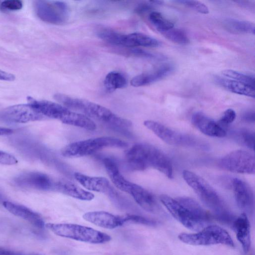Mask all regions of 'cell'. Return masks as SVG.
Returning <instances> with one entry per match:
<instances>
[{"instance_id":"obj_1","label":"cell","mask_w":255,"mask_h":255,"mask_svg":"<svg viewBox=\"0 0 255 255\" xmlns=\"http://www.w3.org/2000/svg\"><path fill=\"white\" fill-rule=\"evenodd\" d=\"M160 200L176 220L191 230H201L209 221L207 213L191 198L180 197L174 199L162 194Z\"/></svg>"},{"instance_id":"obj_2","label":"cell","mask_w":255,"mask_h":255,"mask_svg":"<svg viewBox=\"0 0 255 255\" xmlns=\"http://www.w3.org/2000/svg\"><path fill=\"white\" fill-rule=\"evenodd\" d=\"M125 157L131 169L143 170L151 167L169 178L173 177V168L170 159L161 150L153 145L136 143L126 151Z\"/></svg>"},{"instance_id":"obj_3","label":"cell","mask_w":255,"mask_h":255,"mask_svg":"<svg viewBox=\"0 0 255 255\" xmlns=\"http://www.w3.org/2000/svg\"><path fill=\"white\" fill-rule=\"evenodd\" d=\"M54 98L62 105L71 110L79 112L91 119H94L115 128L127 129L132 125L130 121L121 117L107 108L92 102L60 93L55 94Z\"/></svg>"},{"instance_id":"obj_4","label":"cell","mask_w":255,"mask_h":255,"mask_svg":"<svg viewBox=\"0 0 255 255\" xmlns=\"http://www.w3.org/2000/svg\"><path fill=\"white\" fill-rule=\"evenodd\" d=\"M182 175L187 184L212 211L215 218L221 222L232 225L236 218L215 190L204 179L192 171L184 170Z\"/></svg>"},{"instance_id":"obj_5","label":"cell","mask_w":255,"mask_h":255,"mask_svg":"<svg viewBox=\"0 0 255 255\" xmlns=\"http://www.w3.org/2000/svg\"><path fill=\"white\" fill-rule=\"evenodd\" d=\"M45 227L55 235L91 244H104L110 241L111 237L90 227L75 224L47 223Z\"/></svg>"},{"instance_id":"obj_6","label":"cell","mask_w":255,"mask_h":255,"mask_svg":"<svg viewBox=\"0 0 255 255\" xmlns=\"http://www.w3.org/2000/svg\"><path fill=\"white\" fill-rule=\"evenodd\" d=\"M128 143L119 138L104 136L73 142L61 150L65 157H80L89 155L106 147L125 148Z\"/></svg>"},{"instance_id":"obj_7","label":"cell","mask_w":255,"mask_h":255,"mask_svg":"<svg viewBox=\"0 0 255 255\" xmlns=\"http://www.w3.org/2000/svg\"><path fill=\"white\" fill-rule=\"evenodd\" d=\"M182 242L194 246H210L217 244L234 247V242L229 234L217 225L206 226L195 233H182L178 235Z\"/></svg>"},{"instance_id":"obj_8","label":"cell","mask_w":255,"mask_h":255,"mask_svg":"<svg viewBox=\"0 0 255 255\" xmlns=\"http://www.w3.org/2000/svg\"><path fill=\"white\" fill-rule=\"evenodd\" d=\"M143 124L146 128L168 144L205 148L206 145L194 137L179 132L157 122L146 120L144 122Z\"/></svg>"},{"instance_id":"obj_9","label":"cell","mask_w":255,"mask_h":255,"mask_svg":"<svg viewBox=\"0 0 255 255\" xmlns=\"http://www.w3.org/2000/svg\"><path fill=\"white\" fill-rule=\"evenodd\" d=\"M34 9L42 20L53 24L65 23L69 18V8L65 2L55 0H36Z\"/></svg>"},{"instance_id":"obj_10","label":"cell","mask_w":255,"mask_h":255,"mask_svg":"<svg viewBox=\"0 0 255 255\" xmlns=\"http://www.w3.org/2000/svg\"><path fill=\"white\" fill-rule=\"evenodd\" d=\"M219 165L232 172L254 174L255 172L254 156L243 150H234L226 154L220 159Z\"/></svg>"},{"instance_id":"obj_11","label":"cell","mask_w":255,"mask_h":255,"mask_svg":"<svg viewBox=\"0 0 255 255\" xmlns=\"http://www.w3.org/2000/svg\"><path fill=\"white\" fill-rule=\"evenodd\" d=\"M232 188L238 207L245 214H252L254 209V196L253 191L245 181L234 178Z\"/></svg>"},{"instance_id":"obj_12","label":"cell","mask_w":255,"mask_h":255,"mask_svg":"<svg viewBox=\"0 0 255 255\" xmlns=\"http://www.w3.org/2000/svg\"><path fill=\"white\" fill-rule=\"evenodd\" d=\"M3 114L8 120L18 123H25L45 119L28 103L8 107L4 110Z\"/></svg>"},{"instance_id":"obj_13","label":"cell","mask_w":255,"mask_h":255,"mask_svg":"<svg viewBox=\"0 0 255 255\" xmlns=\"http://www.w3.org/2000/svg\"><path fill=\"white\" fill-rule=\"evenodd\" d=\"M15 181L20 186L44 191L53 190L55 183L48 175L38 172L22 174Z\"/></svg>"},{"instance_id":"obj_14","label":"cell","mask_w":255,"mask_h":255,"mask_svg":"<svg viewBox=\"0 0 255 255\" xmlns=\"http://www.w3.org/2000/svg\"><path fill=\"white\" fill-rule=\"evenodd\" d=\"M193 125L203 133L212 137H223L226 135V129L217 121L208 117L202 112L195 113L192 116Z\"/></svg>"},{"instance_id":"obj_15","label":"cell","mask_w":255,"mask_h":255,"mask_svg":"<svg viewBox=\"0 0 255 255\" xmlns=\"http://www.w3.org/2000/svg\"><path fill=\"white\" fill-rule=\"evenodd\" d=\"M83 218L97 226L108 229H114L122 226L125 223L123 216L115 215L105 211L87 212L83 215Z\"/></svg>"},{"instance_id":"obj_16","label":"cell","mask_w":255,"mask_h":255,"mask_svg":"<svg viewBox=\"0 0 255 255\" xmlns=\"http://www.w3.org/2000/svg\"><path fill=\"white\" fill-rule=\"evenodd\" d=\"M174 67L170 64H164L158 68L133 77L130 81V84L133 87L146 86L159 81L169 75Z\"/></svg>"},{"instance_id":"obj_17","label":"cell","mask_w":255,"mask_h":255,"mask_svg":"<svg viewBox=\"0 0 255 255\" xmlns=\"http://www.w3.org/2000/svg\"><path fill=\"white\" fill-rule=\"evenodd\" d=\"M75 179L85 188L93 191L114 195L109 181L103 177L90 176L79 172L74 174Z\"/></svg>"},{"instance_id":"obj_18","label":"cell","mask_w":255,"mask_h":255,"mask_svg":"<svg viewBox=\"0 0 255 255\" xmlns=\"http://www.w3.org/2000/svg\"><path fill=\"white\" fill-rule=\"evenodd\" d=\"M3 207L10 213L20 217L39 229H42L45 224L41 216L29 208L10 201H4Z\"/></svg>"},{"instance_id":"obj_19","label":"cell","mask_w":255,"mask_h":255,"mask_svg":"<svg viewBox=\"0 0 255 255\" xmlns=\"http://www.w3.org/2000/svg\"><path fill=\"white\" fill-rule=\"evenodd\" d=\"M103 162L106 170L115 186L120 190L129 194L135 183L128 180L120 172L116 162L110 158H104Z\"/></svg>"},{"instance_id":"obj_20","label":"cell","mask_w":255,"mask_h":255,"mask_svg":"<svg viewBox=\"0 0 255 255\" xmlns=\"http://www.w3.org/2000/svg\"><path fill=\"white\" fill-rule=\"evenodd\" d=\"M53 190L83 201H91L95 197L92 193L82 189L76 184L66 179L55 181Z\"/></svg>"},{"instance_id":"obj_21","label":"cell","mask_w":255,"mask_h":255,"mask_svg":"<svg viewBox=\"0 0 255 255\" xmlns=\"http://www.w3.org/2000/svg\"><path fill=\"white\" fill-rule=\"evenodd\" d=\"M232 226L244 253H247L251 247V234L250 224L247 214L243 213L235 219Z\"/></svg>"},{"instance_id":"obj_22","label":"cell","mask_w":255,"mask_h":255,"mask_svg":"<svg viewBox=\"0 0 255 255\" xmlns=\"http://www.w3.org/2000/svg\"><path fill=\"white\" fill-rule=\"evenodd\" d=\"M135 185L130 195L136 203L148 212H157L159 207L154 196L142 187Z\"/></svg>"},{"instance_id":"obj_23","label":"cell","mask_w":255,"mask_h":255,"mask_svg":"<svg viewBox=\"0 0 255 255\" xmlns=\"http://www.w3.org/2000/svg\"><path fill=\"white\" fill-rule=\"evenodd\" d=\"M216 82L228 91L239 95L255 97V87L232 79L216 77Z\"/></svg>"},{"instance_id":"obj_24","label":"cell","mask_w":255,"mask_h":255,"mask_svg":"<svg viewBox=\"0 0 255 255\" xmlns=\"http://www.w3.org/2000/svg\"><path fill=\"white\" fill-rule=\"evenodd\" d=\"M159 43L156 39L145 34L139 32H134L125 34L124 46L135 48L142 46L147 47H156L158 46Z\"/></svg>"},{"instance_id":"obj_25","label":"cell","mask_w":255,"mask_h":255,"mask_svg":"<svg viewBox=\"0 0 255 255\" xmlns=\"http://www.w3.org/2000/svg\"><path fill=\"white\" fill-rule=\"evenodd\" d=\"M228 30L235 33H250L254 34L255 26L254 23L245 20L228 18L224 22Z\"/></svg>"},{"instance_id":"obj_26","label":"cell","mask_w":255,"mask_h":255,"mask_svg":"<svg viewBox=\"0 0 255 255\" xmlns=\"http://www.w3.org/2000/svg\"><path fill=\"white\" fill-rule=\"evenodd\" d=\"M128 82L126 77L118 71L109 72L105 77L104 86L108 92H113L117 89L127 87Z\"/></svg>"},{"instance_id":"obj_27","label":"cell","mask_w":255,"mask_h":255,"mask_svg":"<svg viewBox=\"0 0 255 255\" xmlns=\"http://www.w3.org/2000/svg\"><path fill=\"white\" fill-rule=\"evenodd\" d=\"M233 137L239 144L254 150V132L246 129H240L233 132Z\"/></svg>"},{"instance_id":"obj_28","label":"cell","mask_w":255,"mask_h":255,"mask_svg":"<svg viewBox=\"0 0 255 255\" xmlns=\"http://www.w3.org/2000/svg\"><path fill=\"white\" fill-rule=\"evenodd\" d=\"M159 32L166 39L177 44H187L190 42L186 33L178 28L173 27Z\"/></svg>"},{"instance_id":"obj_29","label":"cell","mask_w":255,"mask_h":255,"mask_svg":"<svg viewBox=\"0 0 255 255\" xmlns=\"http://www.w3.org/2000/svg\"><path fill=\"white\" fill-rule=\"evenodd\" d=\"M149 20L158 31L166 30L174 27L173 23L166 19L159 12L153 11L149 15Z\"/></svg>"},{"instance_id":"obj_30","label":"cell","mask_w":255,"mask_h":255,"mask_svg":"<svg viewBox=\"0 0 255 255\" xmlns=\"http://www.w3.org/2000/svg\"><path fill=\"white\" fill-rule=\"evenodd\" d=\"M224 76L255 87V78L233 70H225L222 72Z\"/></svg>"},{"instance_id":"obj_31","label":"cell","mask_w":255,"mask_h":255,"mask_svg":"<svg viewBox=\"0 0 255 255\" xmlns=\"http://www.w3.org/2000/svg\"><path fill=\"white\" fill-rule=\"evenodd\" d=\"M123 217L125 223L130 222L150 227H155L158 224L155 220L137 215L127 214Z\"/></svg>"},{"instance_id":"obj_32","label":"cell","mask_w":255,"mask_h":255,"mask_svg":"<svg viewBox=\"0 0 255 255\" xmlns=\"http://www.w3.org/2000/svg\"><path fill=\"white\" fill-rule=\"evenodd\" d=\"M178 2L202 14H208L209 12L208 7L203 3L197 0H178Z\"/></svg>"},{"instance_id":"obj_33","label":"cell","mask_w":255,"mask_h":255,"mask_svg":"<svg viewBox=\"0 0 255 255\" xmlns=\"http://www.w3.org/2000/svg\"><path fill=\"white\" fill-rule=\"evenodd\" d=\"M236 113L231 109L226 110L223 115L217 122L223 128L226 129L227 127L232 123L236 119Z\"/></svg>"},{"instance_id":"obj_34","label":"cell","mask_w":255,"mask_h":255,"mask_svg":"<svg viewBox=\"0 0 255 255\" xmlns=\"http://www.w3.org/2000/svg\"><path fill=\"white\" fill-rule=\"evenodd\" d=\"M22 2L18 0H5L0 4V8L3 10H19L22 7Z\"/></svg>"},{"instance_id":"obj_35","label":"cell","mask_w":255,"mask_h":255,"mask_svg":"<svg viewBox=\"0 0 255 255\" xmlns=\"http://www.w3.org/2000/svg\"><path fill=\"white\" fill-rule=\"evenodd\" d=\"M17 162L16 158L12 155L0 150V163L4 165H13Z\"/></svg>"},{"instance_id":"obj_36","label":"cell","mask_w":255,"mask_h":255,"mask_svg":"<svg viewBox=\"0 0 255 255\" xmlns=\"http://www.w3.org/2000/svg\"><path fill=\"white\" fill-rule=\"evenodd\" d=\"M15 76L11 73L0 70V80L12 81L14 80Z\"/></svg>"},{"instance_id":"obj_37","label":"cell","mask_w":255,"mask_h":255,"mask_svg":"<svg viewBox=\"0 0 255 255\" xmlns=\"http://www.w3.org/2000/svg\"><path fill=\"white\" fill-rule=\"evenodd\" d=\"M151 7V5L148 3H142L136 8V11L141 14L149 10Z\"/></svg>"},{"instance_id":"obj_38","label":"cell","mask_w":255,"mask_h":255,"mask_svg":"<svg viewBox=\"0 0 255 255\" xmlns=\"http://www.w3.org/2000/svg\"><path fill=\"white\" fill-rule=\"evenodd\" d=\"M0 255H27L20 253L15 252L8 250L0 248Z\"/></svg>"},{"instance_id":"obj_39","label":"cell","mask_w":255,"mask_h":255,"mask_svg":"<svg viewBox=\"0 0 255 255\" xmlns=\"http://www.w3.org/2000/svg\"><path fill=\"white\" fill-rule=\"evenodd\" d=\"M243 118L246 121L254 122L255 121V113L254 112H248L244 115Z\"/></svg>"},{"instance_id":"obj_40","label":"cell","mask_w":255,"mask_h":255,"mask_svg":"<svg viewBox=\"0 0 255 255\" xmlns=\"http://www.w3.org/2000/svg\"><path fill=\"white\" fill-rule=\"evenodd\" d=\"M12 133V130L8 128L0 127V135H9Z\"/></svg>"},{"instance_id":"obj_41","label":"cell","mask_w":255,"mask_h":255,"mask_svg":"<svg viewBox=\"0 0 255 255\" xmlns=\"http://www.w3.org/2000/svg\"><path fill=\"white\" fill-rule=\"evenodd\" d=\"M151 3H153L154 4L156 5H161L164 2L162 0H152L149 1Z\"/></svg>"}]
</instances>
